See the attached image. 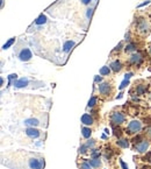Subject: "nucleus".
I'll return each mask as SVG.
<instances>
[{
  "label": "nucleus",
  "instance_id": "6e6552de",
  "mask_svg": "<svg viewBox=\"0 0 151 169\" xmlns=\"http://www.w3.org/2000/svg\"><path fill=\"white\" fill-rule=\"evenodd\" d=\"M109 90H110V86L108 83H102L99 85V92L102 96H107L109 93Z\"/></svg>",
  "mask_w": 151,
  "mask_h": 169
},
{
  "label": "nucleus",
  "instance_id": "f3484780",
  "mask_svg": "<svg viewBox=\"0 0 151 169\" xmlns=\"http://www.w3.org/2000/svg\"><path fill=\"white\" fill-rule=\"evenodd\" d=\"M91 129L90 128H87V127H83V135L84 138H90L91 137Z\"/></svg>",
  "mask_w": 151,
  "mask_h": 169
},
{
  "label": "nucleus",
  "instance_id": "423d86ee",
  "mask_svg": "<svg viewBox=\"0 0 151 169\" xmlns=\"http://www.w3.org/2000/svg\"><path fill=\"white\" fill-rule=\"evenodd\" d=\"M148 147H149V141H147V140H142V141H140V142L135 144L134 149H135L136 152H138V153H144V152H147Z\"/></svg>",
  "mask_w": 151,
  "mask_h": 169
},
{
  "label": "nucleus",
  "instance_id": "f8f14e48",
  "mask_svg": "<svg viewBox=\"0 0 151 169\" xmlns=\"http://www.w3.org/2000/svg\"><path fill=\"white\" fill-rule=\"evenodd\" d=\"M81 123L85 125H91V124H93V119L90 114H84L81 117Z\"/></svg>",
  "mask_w": 151,
  "mask_h": 169
},
{
  "label": "nucleus",
  "instance_id": "9d476101",
  "mask_svg": "<svg viewBox=\"0 0 151 169\" xmlns=\"http://www.w3.org/2000/svg\"><path fill=\"white\" fill-rule=\"evenodd\" d=\"M110 68H112L113 71L118 73V71H120V70L122 69V63H121L120 61H118V60H115V61H113V62L110 63Z\"/></svg>",
  "mask_w": 151,
  "mask_h": 169
},
{
  "label": "nucleus",
  "instance_id": "0eeeda50",
  "mask_svg": "<svg viewBox=\"0 0 151 169\" xmlns=\"http://www.w3.org/2000/svg\"><path fill=\"white\" fill-rule=\"evenodd\" d=\"M142 60H143V57H142V55L138 53L132 54L129 57V62L131 64H140L141 62H142Z\"/></svg>",
  "mask_w": 151,
  "mask_h": 169
},
{
  "label": "nucleus",
  "instance_id": "a878e982",
  "mask_svg": "<svg viewBox=\"0 0 151 169\" xmlns=\"http://www.w3.org/2000/svg\"><path fill=\"white\" fill-rule=\"evenodd\" d=\"M8 78H10V81H12V79H14V78H15V79H16V75H10V77H8Z\"/></svg>",
  "mask_w": 151,
  "mask_h": 169
},
{
  "label": "nucleus",
  "instance_id": "c756f323",
  "mask_svg": "<svg viewBox=\"0 0 151 169\" xmlns=\"http://www.w3.org/2000/svg\"><path fill=\"white\" fill-rule=\"evenodd\" d=\"M150 161H151V159H150Z\"/></svg>",
  "mask_w": 151,
  "mask_h": 169
},
{
  "label": "nucleus",
  "instance_id": "412c9836",
  "mask_svg": "<svg viewBox=\"0 0 151 169\" xmlns=\"http://www.w3.org/2000/svg\"><path fill=\"white\" fill-rule=\"evenodd\" d=\"M95 102H97V98H95V97H92L91 100L88 102V106H93L95 104Z\"/></svg>",
  "mask_w": 151,
  "mask_h": 169
},
{
  "label": "nucleus",
  "instance_id": "4be33fe9",
  "mask_svg": "<svg viewBox=\"0 0 151 169\" xmlns=\"http://www.w3.org/2000/svg\"><path fill=\"white\" fill-rule=\"evenodd\" d=\"M126 84H128V79H124V81L122 82V84L120 85V89H123V87L126 86Z\"/></svg>",
  "mask_w": 151,
  "mask_h": 169
},
{
  "label": "nucleus",
  "instance_id": "aec40b11",
  "mask_svg": "<svg viewBox=\"0 0 151 169\" xmlns=\"http://www.w3.org/2000/svg\"><path fill=\"white\" fill-rule=\"evenodd\" d=\"M134 50H135V46L132 43H130L126 47V52H134Z\"/></svg>",
  "mask_w": 151,
  "mask_h": 169
},
{
  "label": "nucleus",
  "instance_id": "ddd939ff",
  "mask_svg": "<svg viewBox=\"0 0 151 169\" xmlns=\"http://www.w3.org/2000/svg\"><path fill=\"white\" fill-rule=\"evenodd\" d=\"M98 0H80L81 5L84 6H87V7H94L97 5Z\"/></svg>",
  "mask_w": 151,
  "mask_h": 169
},
{
  "label": "nucleus",
  "instance_id": "9b49d317",
  "mask_svg": "<svg viewBox=\"0 0 151 169\" xmlns=\"http://www.w3.org/2000/svg\"><path fill=\"white\" fill-rule=\"evenodd\" d=\"M47 21H48L47 16L42 14V15H40V16H38V18L35 20V23H34V25H35V26H43V25H45V23H47Z\"/></svg>",
  "mask_w": 151,
  "mask_h": 169
},
{
  "label": "nucleus",
  "instance_id": "a211bd4d",
  "mask_svg": "<svg viewBox=\"0 0 151 169\" xmlns=\"http://www.w3.org/2000/svg\"><path fill=\"white\" fill-rule=\"evenodd\" d=\"M109 73H110V70H109L108 67H104V68L100 69V75H108Z\"/></svg>",
  "mask_w": 151,
  "mask_h": 169
},
{
  "label": "nucleus",
  "instance_id": "1a4fd4ad",
  "mask_svg": "<svg viewBox=\"0 0 151 169\" xmlns=\"http://www.w3.org/2000/svg\"><path fill=\"white\" fill-rule=\"evenodd\" d=\"M137 29H138V32H143L145 33V31H149V26H148V22L145 21V20H143V19H141L138 23H137Z\"/></svg>",
  "mask_w": 151,
  "mask_h": 169
},
{
  "label": "nucleus",
  "instance_id": "f257e3e1",
  "mask_svg": "<svg viewBox=\"0 0 151 169\" xmlns=\"http://www.w3.org/2000/svg\"><path fill=\"white\" fill-rule=\"evenodd\" d=\"M2 165L11 169H44V156L30 150H10L2 153Z\"/></svg>",
  "mask_w": 151,
  "mask_h": 169
},
{
  "label": "nucleus",
  "instance_id": "f03ea898",
  "mask_svg": "<svg viewBox=\"0 0 151 169\" xmlns=\"http://www.w3.org/2000/svg\"><path fill=\"white\" fill-rule=\"evenodd\" d=\"M141 128H142V125H141L140 121H137V120H134V121H131L129 123V125L127 127V133L128 134H135V133H137V132H140Z\"/></svg>",
  "mask_w": 151,
  "mask_h": 169
},
{
  "label": "nucleus",
  "instance_id": "20e7f679",
  "mask_svg": "<svg viewBox=\"0 0 151 169\" xmlns=\"http://www.w3.org/2000/svg\"><path fill=\"white\" fill-rule=\"evenodd\" d=\"M18 56H19V58L23 61V62H27V61H29L30 58H32V52L28 49V48H22L21 50L18 53Z\"/></svg>",
  "mask_w": 151,
  "mask_h": 169
},
{
  "label": "nucleus",
  "instance_id": "393cba45",
  "mask_svg": "<svg viewBox=\"0 0 151 169\" xmlns=\"http://www.w3.org/2000/svg\"><path fill=\"white\" fill-rule=\"evenodd\" d=\"M121 166H122V168H123V169H128V166H127V165H126L123 161H121Z\"/></svg>",
  "mask_w": 151,
  "mask_h": 169
},
{
  "label": "nucleus",
  "instance_id": "4468645a",
  "mask_svg": "<svg viewBox=\"0 0 151 169\" xmlns=\"http://www.w3.org/2000/svg\"><path fill=\"white\" fill-rule=\"evenodd\" d=\"M93 11H94V7H87L86 13H85V16H86L87 21H91V18H92Z\"/></svg>",
  "mask_w": 151,
  "mask_h": 169
},
{
  "label": "nucleus",
  "instance_id": "dca6fc26",
  "mask_svg": "<svg viewBox=\"0 0 151 169\" xmlns=\"http://www.w3.org/2000/svg\"><path fill=\"white\" fill-rule=\"evenodd\" d=\"M118 145L121 146V147H123V148H127L128 146H129L128 140H126V139H121V140H119V141H118Z\"/></svg>",
  "mask_w": 151,
  "mask_h": 169
},
{
  "label": "nucleus",
  "instance_id": "c85d7f7f",
  "mask_svg": "<svg viewBox=\"0 0 151 169\" xmlns=\"http://www.w3.org/2000/svg\"><path fill=\"white\" fill-rule=\"evenodd\" d=\"M150 55H151V48H150Z\"/></svg>",
  "mask_w": 151,
  "mask_h": 169
},
{
  "label": "nucleus",
  "instance_id": "39448f33",
  "mask_svg": "<svg viewBox=\"0 0 151 169\" xmlns=\"http://www.w3.org/2000/svg\"><path fill=\"white\" fill-rule=\"evenodd\" d=\"M124 116L122 114V113H120V112H114L112 116H110V120H112V123L113 124H115V125H121L122 123H124Z\"/></svg>",
  "mask_w": 151,
  "mask_h": 169
},
{
  "label": "nucleus",
  "instance_id": "cd10ccee",
  "mask_svg": "<svg viewBox=\"0 0 151 169\" xmlns=\"http://www.w3.org/2000/svg\"><path fill=\"white\" fill-rule=\"evenodd\" d=\"M144 169H150V168H148V167H145V168H144Z\"/></svg>",
  "mask_w": 151,
  "mask_h": 169
},
{
  "label": "nucleus",
  "instance_id": "b1692460",
  "mask_svg": "<svg viewBox=\"0 0 151 169\" xmlns=\"http://www.w3.org/2000/svg\"><path fill=\"white\" fill-rule=\"evenodd\" d=\"M81 168H83V169H91V168H90V166H88L87 163H84V165H81Z\"/></svg>",
  "mask_w": 151,
  "mask_h": 169
},
{
  "label": "nucleus",
  "instance_id": "6ab92c4d",
  "mask_svg": "<svg viewBox=\"0 0 151 169\" xmlns=\"http://www.w3.org/2000/svg\"><path fill=\"white\" fill-rule=\"evenodd\" d=\"M15 41V39H11L8 42L6 43V44H4V47H2V49H8V47H11L12 44H13V42Z\"/></svg>",
  "mask_w": 151,
  "mask_h": 169
},
{
  "label": "nucleus",
  "instance_id": "bb28decb",
  "mask_svg": "<svg viewBox=\"0 0 151 169\" xmlns=\"http://www.w3.org/2000/svg\"><path fill=\"white\" fill-rule=\"evenodd\" d=\"M100 81H101V77H95V82H100Z\"/></svg>",
  "mask_w": 151,
  "mask_h": 169
},
{
  "label": "nucleus",
  "instance_id": "2eb2a0df",
  "mask_svg": "<svg viewBox=\"0 0 151 169\" xmlns=\"http://www.w3.org/2000/svg\"><path fill=\"white\" fill-rule=\"evenodd\" d=\"M92 167H94V168H98V167H100V165H101V162L99 161V159H95V160H90V162H88Z\"/></svg>",
  "mask_w": 151,
  "mask_h": 169
},
{
  "label": "nucleus",
  "instance_id": "5701e85b",
  "mask_svg": "<svg viewBox=\"0 0 151 169\" xmlns=\"http://www.w3.org/2000/svg\"><path fill=\"white\" fill-rule=\"evenodd\" d=\"M145 132H147V134H148L149 137H151V126H150V127H148V128L145 129Z\"/></svg>",
  "mask_w": 151,
  "mask_h": 169
},
{
  "label": "nucleus",
  "instance_id": "7ed1b4c3",
  "mask_svg": "<svg viewBox=\"0 0 151 169\" xmlns=\"http://www.w3.org/2000/svg\"><path fill=\"white\" fill-rule=\"evenodd\" d=\"M23 133L28 138H30V139H37V138L42 137V132L38 131V129H36V128H34V127H28V128H26V129L23 131Z\"/></svg>",
  "mask_w": 151,
  "mask_h": 169
}]
</instances>
